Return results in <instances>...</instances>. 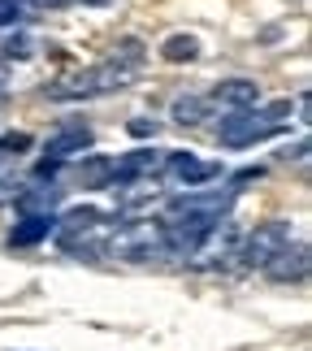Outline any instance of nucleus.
Masks as SVG:
<instances>
[{
    "mask_svg": "<svg viewBox=\"0 0 312 351\" xmlns=\"http://www.w3.org/2000/svg\"><path fill=\"white\" fill-rule=\"evenodd\" d=\"M235 195H217V191H204V195H173L165 199L160 208V226H178V221H221Z\"/></svg>",
    "mask_w": 312,
    "mask_h": 351,
    "instance_id": "0eeeda50",
    "label": "nucleus"
},
{
    "mask_svg": "<svg viewBox=\"0 0 312 351\" xmlns=\"http://www.w3.org/2000/svg\"><path fill=\"white\" fill-rule=\"evenodd\" d=\"M265 173H269L265 165H252V169H239V173H235L230 182H235V186H243V182H256V178H265Z\"/></svg>",
    "mask_w": 312,
    "mask_h": 351,
    "instance_id": "6ab92c4d",
    "label": "nucleus"
},
{
    "mask_svg": "<svg viewBox=\"0 0 312 351\" xmlns=\"http://www.w3.org/2000/svg\"><path fill=\"white\" fill-rule=\"evenodd\" d=\"M87 5H113V0H87Z\"/></svg>",
    "mask_w": 312,
    "mask_h": 351,
    "instance_id": "b1692460",
    "label": "nucleus"
},
{
    "mask_svg": "<svg viewBox=\"0 0 312 351\" xmlns=\"http://www.w3.org/2000/svg\"><path fill=\"white\" fill-rule=\"evenodd\" d=\"M160 156L156 147H134V152L126 156H117L113 160V169H108V186H121V182H134V178H147V173H156L160 169Z\"/></svg>",
    "mask_w": 312,
    "mask_h": 351,
    "instance_id": "9d476101",
    "label": "nucleus"
},
{
    "mask_svg": "<svg viewBox=\"0 0 312 351\" xmlns=\"http://www.w3.org/2000/svg\"><path fill=\"white\" fill-rule=\"evenodd\" d=\"M160 57H165V61H195L200 57V39L195 35H169L165 39V44H160Z\"/></svg>",
    "mask_w": 312,
    "mask_h": 351,
    "instance_id": "dca6fc26",
    "label": "nucleus"
},
{
    "mask_svg": "<svg viewBox=\"0 0 312 351\" xmlns=\"http://www.w3.org/2000/svg\"><path fill=\"white\" fill-rule=\"evenodd\" d=\"M295 239L291 221H265L252 234H239V252H235V269H265L274 256Z\"/></svg>",
    "mask_w": 312,
    "mask_h": 351,
    "instance_id": "39448f33",
    "label": "nucleus"
},
{
    "mask_svg": "<svg viewBox=\"0 0 312 351\" xmlns=\"http://www.w3.org/2000/svg\"><path fill=\"white\" fill-rule=\"evenodd\" d=\"M256 100H261V87H256L252 78H226V83H217L208 104H221V109L239 113V109H252Z\"/></svg>",
    "mask_w": 312,
    "mask_h": 351,
    "instance_id": "9b49d317",
    "label": "nucleus"
},
{
    "mask_svg": "<svg viewBox=\"0 0 312 351\" xmlns=\"http://www.w3.org/2000/svg\"><path fill=\"white\" fill-rule=\"evenodd\" d=\"M208 109H213V104H208L204 96H178L169 113H173V121H178V126H200V121L208 117Z\"/></svg>",
    "mask_w": 312,
    "mask_h": 351,
    "instance_id": "2eb2a0df",
    "label": "nucleus"
},
{
    "mask_svg": "<svg viewBox=\"0 0 312 351\" xmlns=\"http://www.w3.org/2000/svg\"><path fill=\"white\" fill-rule=\"evenodd\" d=\"M18 18V5H9V0H0V22H13Z\"/></svg>",
    "mask_w": 312,
    "mask_h": 351,
    "instance_id": "412c9836",
    "label": "nucleus"
},
{
    "mask_svg": "<svg viewBox=\"0 0 312 351\" xmlns=\"http://www.w3.org/2000/svg\"><path fill=\"white\" fill-rule=\"evenodd\" d=\"M104 252L117 256V261H130V265H152V261H169V247H165V226L160 217H139V221H126L117 230H108L104 239Z\"/></svg>",
    "mask_w": 312,
    "mask_h": 351,
    "instance_id": "7ed1b4c3",
    "label": "nucleus"
},
{
    "mask_svg": "<svg viewBox=\"0 0 312 351\" xmlns=\"http://www.w3.org/2000/svg\"><path fill=\"white\" fill-rule=\"evenodd\" d=\"M0 169H5V156H0Z\"/></svg>",
    "mask_w": 312,
    "mask_h": 351,
    "instance_id": "393cba45",
    "label": "nucleus"
},
{
    "mask_svg": "<svg viewBox=\"0 0 312 351\" xmlns=\"http://www.w3.org/2000/svg\"><path fill=\"white\" fill-rule=\"evenodd\" d=\"M91 143H96V134H91L87 126H74V130L52 134L48 147H44V156H52V160H70V156H78V152H87Z\"/></svg>",
    "mask_w": 312,
    "mask_h": 351,
    "instance_id": "ddd939ff",
    "label": "nucleus"
},
{
    "mask_svg": "<svg viewBox=\"0 0 312 351\" xmlns=\"http://www.w3.org/2000/svg\"><path fill=\"white\" fill-rule=\"evenodd\" d=\"M108 169H113V156H91L78 165V186L83 191H100V186H108Z\"/></svg>",
    "mask_w": 312,
    "mask_h": 351,
    "instance_id": "4468645a",
    "label": "nucleus"
},
{
    "mask_svg": "<svg viewBox=\"0 0 312 351\" xmlns=\"http://www.w3.org/2000/svg\"><path fill=\"white\" fill-rule=\"evenodd\" d=\"M160 165H165V173H169L173 182H182V186H204V182L226 178L221 160H200L195 152H169Z\"/></svg>",
    "mask_w": 312,
    "mask_h": 351,
    "instance_id": "6e6552de",
    "label": "nucleus"
},
{
    "mask_svg": "<svg viewBox=\"0 0 312 351\" xmlns=\"http://www.w3.org/2000/svg\"><path fill=\"white\" fill-rule=\"evenodd\" d=\"M35 139L26 130H9V134H0V156H22V152H31Z\"/></svg>",
    "mask_w": 312,
    "mask_h": 351,
    "instance_id": "f3484780",
    "label": "nucleus"
},
{
    "mask_svg": "<svg viewBox=\"0 0 312 351\" xmlns=\"http://www.w3.org/2000/svg\"><path fill=\"white\" fill-rule=\"evenodd\" d=\"M235 252H239V230L230 226L226 217L208 226V234L187 252V265L200 269V274H217V269H230L235 265Z\"/></svg>",
    "mask_w": 312,
    "mask_h": 351,
    "instance_id": "423d86ee",
    "label": "nucleus"
},
{
    "mask_svg": "<svg viewBox=\"0 0 312 351\" xmlns=\"http://www.w3.org/2000/svg\"><path fill=\"white\" fill-rule=\"evenodd\" d=\"M291 109H295L291 100H269V104L256 100L252 109L230 113L221 126H217V143L243 152V147H252V143H261V139H274V134H282V121L291 117Z\"/></svg>",
    "mask_w": 312,
    "mask_h": 351,
    "instance_id": "f03ea898",
    "label": "nucleus"
},
{
    "mask_svg": "<svg viewBox=\"0 0 312 351\" xmlns=\"http://www.w3.org/2000/svg\"><path fill=\"white\" fill-rule=\"evenodd\" d=\"M39 9H65V5H74V0H35Z\"/></svg>",
    "mask_w": 312,
    "mask_h": 351,
    "instance_id": "4be33fe9",
    "label": "nucleus"
},
{
    "mask_svg": "<svg viewBox=\"0 0 312 351\" xmlns=\"http://www.w3.org/2000/svg\"><path fill=\"white\" fill-rule=\"evenodd\" d=\"M143 74V48L139 44H121V57L113 61H100V65H87V70H74L48 83L44 96L48 100H87V96H108V91H121L130 83H139Z\"/></svg>",
    "mask_w": 312,
    "mask_h": 351,
    "instance_id": "f257e3e1",
    "label": "nucleus"
},
{
    "mask_svg": "<svg viewBox=\"0 0 312 351\" xmlns=\"http://www.w3.org/2000/svg\"><path fill=\"white\" fill-rule=\"evenodd\" d=\"M5 48L13 52V57H26V52H31V44H26V39H22V35H18V39H13V35H9V39H5Z\"/></svg>",
    "mask_w": 312,
    "mask_h": 351,
    "instance_id": "aec40b11",
    "label": "nucleus"
},
{
    "mask_svg": "<svg viewBox=\"0 0 312 351\" xmlns=\"http://www.w3.org/2000/svg\"><path fill=\"white\" fill-rule=\"evenodd\" d=\"M61 239V247L70 256H87V261H96V256L104 252V239H108V217L100 208H74L65 213V217L57 221V230H52Z\"/></svg>",
    "mask_w": 312,
    "mask_h": 351,
    "instance_id": "20e7f679",
    "label": "nucleus"
},
{
    "mask_svg": "<svg viewBox=\"0 0 312 351\" xmlns=\"http://www.w3.org/2000/svg\"><path fill=\"white\" fill-rule=\"evenodd\" d=\"M9 78H13V65H9L5 57H0V87H5V83H9Z\"/></svg>",
    "mask_w": 312,
    "mask_h": 351,
    "instance_id": "5701e85b",
    "label": "nucleus"
},
{
    "mask_svg": "<svg viewBox=\"0 0 312 351\" xmlns=\"http://www.w3.org/2000/svg\"><path fill=\"white\" fill-rule=\"evenodd\" d=\"M52 230H57V217H52V213H31V217H22L9 230V247H35V243L52 239Z\"/></svg>",
    "mask_w": 312,
    "mask_h": 351,
    "instance_id": "f8f14e48",
    "label": "nucleus"
},
{
    "mask_svg": "<svg viewBox=\"0 0 312 351\" xmlns=\"http://www.w3.org/2000/svg\"><path fill=\"white\" fill-rule=\"evenodd\" d=\"M126 130L134 134V139H152V134H156V121H152V117H130Z\"/></svg>",
    "mask_w": 312,
    "mask_h": 351,
    "instance_id": "a211bd4d",
    "label": "nucleus"
},
{
    "mask_svg": "<svg viewBox=\"0 0 312 351\" xmlns=\"http://www.w3.org/2000/svg\"><path fill=\"white\" fill-rule=\"evenodd\" d=\"M265 274L274 278V282H304L312 274V247H308L304 239H291L287 247L265 265Z\"/></svg>",
    "mask_w": 312,
    "mask_h": 351,
    "instance_id": "1a4fd4ad",
    "label": "nucleus"
}]
</instances>
